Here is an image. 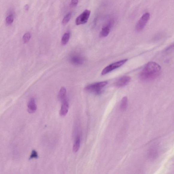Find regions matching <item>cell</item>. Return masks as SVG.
Listing matches in <instances>:
<instances>
[{
  "label": "cell",
  "instance_id": "obj_3",
  "mask_svg": "<svg viewBox=\"0 0 174 174\" xmlns=\"http://www.w3.org/2000/svg\"><path fill=\"white\" fill-rule=\"evenodd\" d=\"M150 15L149 13H146L141 17L136 26L137 31L139 32L145 28L146 24L150 19Z\"/></svg>",
  "mask_w": 174,
  "mask_h": 174
},
{
  "label": "cell",
  "instance_id": "obj_5",
  "mask_svg": "<svg viewBox=\"0 0 174 174\" xmlns=\"http://www.w3.org/2000/svg\"><path fill=\"white\" fill-rule=\"evenodd\" d=\"M90 12L89 10H85L75 19V24L77 25H79L86 23L89 18Z\"/></svg>",
  "mask_w": 174,
  "mask_h": 174
},
{
  "label": "cell",
  "instance_id": "obj_10",
  "mask_svg": "<svg viewBox=\"0 0 174 174\" xmlns=\"http://www.w3.org/2000/svg\"><path fill=\"white\" fill-rule=\"evenodd\" d=\"M112 23H110L105 26L103 27L100 32V35L102 37H107L109 34L110 27L111 26Z\"/></svg>",
  "mask_w": 174,
  "mask_h": 174
},
{
  "label": "cell",
  "instance_id": "obj_1",
  "mask_svg": "<svg viewBox=\"0 0 174 174\" xmlns=\"http://www.w3.org/2000/svg\"><path fill=\"white\" fill-rule=\"evenodd\" d=\"M161 70V66L157 63L153 62H149L141 72L140 79L145 81L154 80L160 75Z\"/></svg>",
  "mask_w": 174,
  "mask_h": 174
},
{
  "label": "cell",
  "instance_id": "obj_14",
  "mask_svg": "<svg viewBox=\"0 0 174 174\" xmlns=\"http://www.w3.org/2000/svg\"><path fill=\"white\" fill-rule=\"evenodd\" d=\"M70 39V34L69 33H66L62 37L61 40V43L62 45H66Z\"/></svg>",
  "mask_w": 174,
  "mask_h": 174
},
{
  "label": "cell",
  "instance_id": "obj_7",
  "mask_svg": "<svg viewBox=\"0 0 174 174\" xmlns=\"http://www.w3.org/2000/svg\"><path fill=\"white\" fill-rule=\"evenodd\" d=\"M28 111L30 113H34L37 110V105L34 98L30 99L28 104Z\"/></svg>",
  "mask_w": 174,
  "mask_h": 174
},
{
  "label": "cell",
  "instance_id": "obj_17",
  "mask_svg": "<svg viewBox=\"0 0 174 174\" xmlns=\"http://www.w3.org/2000/svg\"><path fill=\"white\" fill-rule=\"evenodd\" d=\"M14 21L13 16L12 14L9 15L7 16L6 19V23L7 25H10Z\"/></svg>",
  "mask_w": 174,
  "mask_h": 174
},
{
  "label": "cell",
  "instance_id": "obj_4",
  "mask_svg": "<svg viewBox=\"0 0 174 174\" xmlns=\"http://www.w3.org/2000/svg\"><path fill=\"white\" fill-rule=\"evenodd\" d=\"M128 59H124L118 61L112 64H111L105 68L102 72V75H105L108 74L116 69L120 67L127 62Z\"/></svg>",
  "mask_w": 174,
  "mask_h": 174
},
{
  "label": "cell",
  "instance_id": "obj_21",
  "mask_svg": "<svg viewBox=\"0 0 174 174\" xmlns=\"http://www.w3.org/2000/svg\"><path fill=\"white\" fill-rule=\"evenodd\" d=\"M29 9V6L28 4H26V5L25 6V10L28 11Z\"/></svg>",
  "mask_w": 174,
  "mask_h": 174
},
{
  "label": "cell",
  "instance_id": "obj_2",
  "mask_svg": "<svg viewBox=\"0 0 174 174\" xmlns=\"http://www.w3.org/2000/svg\"><path fill=\"white\" fill-rule=\"evenodd\" d=\"M108 84L107 81L101 82L90 84L85 87V90L87 91L99 94L102 93L103 88Z\"/></svg>",
  "mask_w": 174,
  "mask_h": 174
},
{
  "label": "cell",
  "instance_id": "obj_16",
  "mask_svg": "<svg viewBox=\"0 0 174 174\" xmlns=\"http://www.w3.org/2000/svg\"><path fill=\"white\" fill-rule=\"evenodd\" d=\"M31 38V34L29 32H27L24 34L23 37H22V40L24 43H26L29 41Z\"/></svg>",
  "mask_w": 174,
  "mask_h": 174
},
{
  "label": "cell",
  "instance_id": "obj_9",
  "mask_svg": "<svg viewBox=\"0 0 174 174\" xmlns=\"http://www.w3.org/2000/svg\"><path fill=\"white\" fill-rule=\"evenodd\" d=\"M70 61L73 64L79 65L83 64L84 62V60L79 55H74L70 58Z\"/></svg>",
  "mask_w": 174,
  "mask_h": 174
},
{
  "label": "cell",
  "instance_id": "obj_8",
  "mask_svg": "<svg viewBox=\"0 0 174 174\" xmlns=\"http://www.w3.org/2000/svg\"><path fill=\"white\" fill-rule=\"evenodd\" d=\"M69 104L66 100H64L62 105L60 112V114L61 116H65L69 111Z\"/></svg>",
  "mask_w": 174,
  "mask_h": 174
},
{
  "label": "cell",
  "instance_id": "obj_15",
  "mask_svg": "<svg viewBox=\"0 0 174 174\" xmlns=\"http://www.w3.org/2000/svg\"><path fill=\"white\" fill-rule=\"evenodd\" d=\"M72 16L71 13H69L65 16L62 21V24L65 25L66 24L69 22Z\"/></svg>",
  "mask_w": 174,
  "mask_h": 174
},
{
  "label": "cell",
  "instance_id": "obj_11",
  "mask_svg": "<svg viewBox=\"0 0 174 174\" xmlns=\"http://www.w3.org/2000/svg\"><path fill=\"white\" fill-rule=\"evenodd\" d=\"M128 106V99L127 96L123 97L120 105V108L121 111H125Z\"/></svg>",
  "mask_w": 174,
  "mask_h": 174
},
{
  "label": "cell",
  "instance_id": "obj_20",
  "mask_svg": "<svg viewBox=\"0 0 174 174\" xmlns=\"http://www.w3.org/2000/svg\"><path fill=\"white\" fill-rule=\"evenodd\" d=\"M174 49V43L170 45V46H168L166 49V52H168L170 51V50H172Z\"/></svg>",
  "mask_w": 174,
  "mask_h": 174
},
{
  "label": "cell",
  "instance_id": "obj_18",
  "mask_svg": "<svg viewBox=\"0 0 174 174\" xmlns=\"http://www.w3.org/2000/svg\"><path fill=\"white\" fill-rule=\"evenodd\" d=\"M38 158V155L36 150H34L32 151L31 155H30L29 159L31 160L33 158Z\"/></svg>",
  "mask_w": 174,
  "mask_h": 174
},
{
  "label": "cell",
  "instance_id": "obj_6",
  "mask_svg": "<svg viewBox=\"0 0 174 174\" xmlns=\"http://www.w3.org/2000/svg\"><path fill=\"white\" fill-rule=\"evenodd\" d=\"M131 80V77L129 76H123L116 83V86L119 87H124L130 82Z\"/></svg>",
  "mask_w": 174,
  "mask_h": 174
},
{
  "label": "cell",
  "instance_id": "obj_12",
  "mask_svg": "<svg viewBox=\"0 0 174 174\" xmlns=\"http://www.w3.org/2000/svg\"><path fill=\"white\" fill-rule=\"evenodd\" d=\"M66 94V88L62 87L60 88L58 95V98L60 101L65 100Z\"/></svg>",
  "mask_w": 174,
  "mask_h": 174
},
{
  "label": "cell",
  "instance_id": "obj_19",
  "mask_svg": "<svg viewBox=\"0 0 174 174\" xmlns=\"http://www.w3.org/2000/svg\"><path fill=\"white\" fill-rule=\"evenodd\" d=\"M78 3V0H72L70 5V7H76Z\"/></svg>",
  "mask_w": 174,
  "mask_h": 174
},
{
  "label": "cell",
  "instance_id": "obj_13",
  "mask_svg": "<svg viewBox=\"0 0 174 174\" xmlns=\"http://www.w3.org/2000/svg\"><path fill=\"white\" fill-rule=\"evenodd\" d=\"M80 137L79 135L77 136L73 147V151L74 152H77L79 150L80 145Z\"/></svg>",
  "mask_w": 174,
  "mask_h": 174
}]
</instances>
